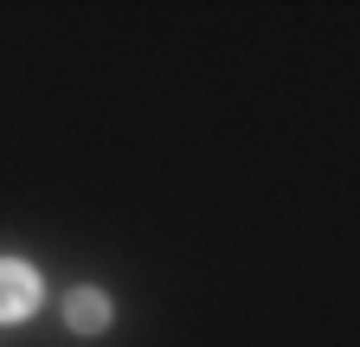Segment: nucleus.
<instances>
[{"label": "nucleus", "instance_id": "obj_1", "mask_svg": "<svg viewBox=\"0 0 360 347\" xmlns=\"http://www.w3.org/2000/svg\"><path fill=\"white\" fill-rule=\"evenodd\" d=\"M39 309V277L20 257H0V322H20Z\"/></svg>", "mask_w": 360, "mask_h": 347}, {"label": "nucleus", "instance_id": "obj_2", "mask_svg": "<svg viewBox=\"0 0 360 347\" xmlns=\"http://www.w3.org/2000/svg\"><path fill=\"white\" fill-rule=\"evenodd\" d=\"M65 322H71V334H103V328H110V296L77 289V296L65 302Z\"/></svg>", "mask_w": 360, "mask_h": 347}]
</instances>
